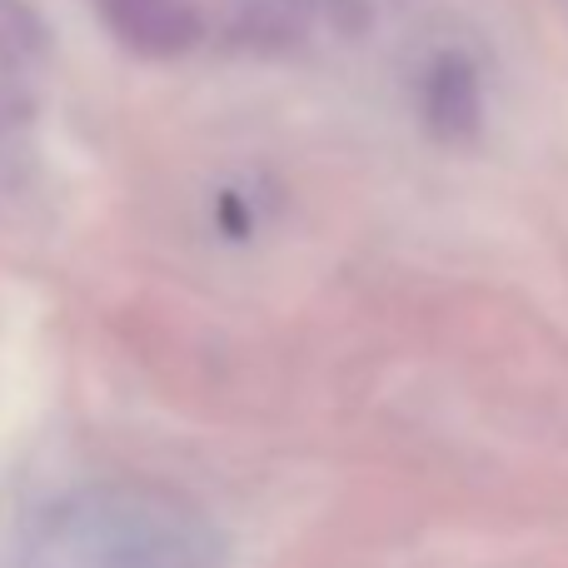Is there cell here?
<instances>
[{"label":"cell","instance_id":"6da1fadb","mask_svg":"<svg viewBox=\"0 0 568 568\" xmlns=\"http://www.w3.org/2000/svg\"><path fill=\"white\" fill-rule=\"evenodd\" d=\"M220 534L175 494L85 489L20 534L16 568H215Z\"/></svg>","mask_w":568,"mask_h":568},{"label":"cell","instance_id":"7a4b0ae2","mask_svg":"<svg viewBox=\"0 0 568 568\" xmlns=\"http://www.w3.org/2000/svg\"><path fill=\"white\" fill-rule=\"evenodd\" d=\"M100 16L145 60H180L205 40V16L190 0H100Z\"/></svg>","mask_w":568,"mask_h":568},{"label":"cell","instance_id":"3957f363","mask_svg":"<svg viewBox=\"0 0 568 568\" xmlns=\"http://www.w3.org/2000/svg\"><path fill=\"white\" fill-rule=\"evenodd\" d=\"M424 125L444 145H469L484 130V85L469 55L444 50L424 70Z\"/></svg>","mask_w":568,"mask_h":568}]
</instances>
